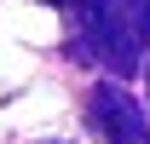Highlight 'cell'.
<instances>
[{
	"instance_id": "3",
	"label": "cell",
	"mask_w": 150,
	"mask_h": 144,
	"mask_svg": "<svg viewBox=\"0 0 150 144\" xmlns=\"http://www.w3.org/2000/svg\"><path fill=\"white\" fill-rule=\"evenodd\" d=\"M144 81H150V58H144Z\"/></svg>"
},
{
	"instance_id": "2",
	"label": "cell",
	"mask_w": 150,
	"mask_h": 144,
	"mask_svg": "<svg viewBox=\"0 0 150 144\" xmlns=\"http://www.w3.org/2000/svg\"><path fill=\"white\" fill-rule=\"evenodd\" d=\"M115 6H121L127 29H133V35H139V40L150 46V0H115Z\"/></svg>"
},
{
	"instance_id": "1",
	"label": "cell",
	"mask_w": 150,
	"mask_h": 144,
	"mask_svg": "<svg viewBox=\"0 0 150 144\" xmlns=\"http://www.w3.org/2000/svg\"><path fill=\"white\" fill-rule=\"evenodd\" d=\"M87 121L104 144H150V115L127 98L121 81H98L87 92Z\"/></svg>"
}]
</instances>
